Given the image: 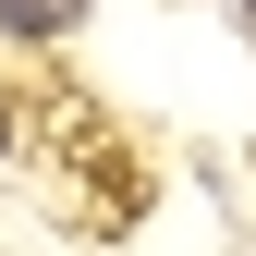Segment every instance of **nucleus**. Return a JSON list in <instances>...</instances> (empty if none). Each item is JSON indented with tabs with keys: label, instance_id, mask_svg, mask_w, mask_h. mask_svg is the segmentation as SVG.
Wrapping results in <instances>:
<instances>
[{
	"label": "nucleus",
	"instance_id": "3",
	"mask_svg": "<svg viewBox=\"0 0 256 256\" xmlns=\"http://www.w3.org/2000/svg\"><path fill=\"white\" fill-rule=\"evenodd\" d=\"M232 12H244V24H256V0H232Z\"/></svg>",
	"mask_w": 256,
	"mask_h": 256
},
{
	"label": "nucleus",
	"instance_id": "1",
	"mask_svg": "<svg viewBox=\"0 0 256 256\" xmlns=\"http://www.w3.org/2000/svg\"><path fill=\"white\" fill-rule=\"evenodd\" d=\"M86 0H0V37H74Z\"/></svg>",
	"mask_w": 256,
	"mask_h": 256
},
{
	"label": "nucleus",
	"instance_id": "2",
	"mask_svg": "<svg viewBox=\"0 0 256 256\" xmlns=\"http://www.w3.org/2000/svg\"><path fill=\"white\" fill-rule=\"evenodd\" d=\"M0 158H12V110H0Z\"/></svg>",
	"mask_w": 256,
	"mask_h": 256
}]
</instances>
